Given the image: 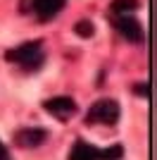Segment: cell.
Returning <instances> with one entry per match:
<instances>
[{
  "label": "cell",
  "instance_id": "30bf717a",
  "mask_svg": "<svg viewBox=\"0 0 157 160\" xmlns=\"http://www.w3.org/2000/svg\"><path fill=\"white\" fill-rule=\"evenodd\" d=\"M93 31H95V27H93V22H88V19H81V22L74 24V33L81 36V38H91Z\"/></svg>",
  "mask_w": 157,
  "mask_h": 160
},
{
  "label": "cell",
  "instance_id": "6da1fadb",
  "mask_svg": "<svg viewBox=\"0 0 157 160\" xmlns=\"http://www.w3.org/2000/svg\"><path fill=\"white\" fill-rule=\"evenodd\" d=\"M5 58L10 62H19L26 69H36V67L43 62V41H29V43H21L19 48H12L7 50Z\"/></svg>",
  "mask_w": 157,
  "mask_h": 160
},
{
  "label": "cell",
  "instance_id": "8fae6325",
  "mask_svg": "<svg viewBox=\"0 0 157 160\" xmlns=\"http://www.w3.org/2000/svg\"><path fill=\"white\" fill-rule=\"evenodd\" d=\"M133 93L140 96V98H148V96H150V91H148V84H136V86H133Z\"/></svg>",
  "mask_w": 157,
  "mask_h": 160
},
{
  "label": "cell",
  "instance_id": "7a4b0ae2",
  "mask_svg": "<svg viewBox=\"0 0 157 160\" xmlns=\"http://www.w3.org/2000/svg\"><path fill=\"white\" fill-rule=\"evenodd\" d=\"M119 120V103L110 98H102L93 103L88 110V122H100V124H114Z\"/></svg>",
  "mask_w": 157,
  "mask_h": 160
},
{
  "label": "cell",
  "instance_id": "277c9868",
  "mask_svg": "<svg viewBox=\"0 0 157 160\" xmlns=\"http://www.w3.org/2000/svg\"><path fill=\"white\" fill-rule=\"evenodd\" d=\"M117 31L131 43H140L143 41V27H140V22L136 17H129V14L117 17Z\"/></svg>",
  "mask_w": 157,
  "mask_h": 160
},
{
  "label": "cell",
  "instance_id": "ba28073f",
  "mask_svg": "<svg viewBox=\"0 0 157 160\" xmlns=\"http://www.w3.org/2000/svg\"><path fill=\"white\" fill-rule=\"evenodd\" d=\"M138 7V0H112V5H110V10L117 17H121V14H126V12H133Z\"/></svg>",
  "mask_w": 157,
  "mask_h": 160
},
{
  "label": "cell",
  "instance_id": "9c48e42d",
  "mask_svg": "<svg viewBox=\"0 0 157 160\" xmlns=\"http://www.w3.org/2000/svg\"><path fill=\"white\" fill-rule=\"evenodd\" d=\"M121 153H124V148L119 146V143H114V146H107L102 151H98V160H119Z\"/></svg>",
  "mask_w": 157,
  "mask_h": 160
},
{
  "label": "cell",
  "instance_id": "52a82bcc",
  "mask_svg": "<svg viewBox=\"0 0 157 160\" xmlns=\"http://www.w3.org/2000/svg\"><path fill=\"white\" fill-rule=\"evenodd\" d=\"M69 160H98V148L86 143V141H76L72 146Z\"/></svg>",
  "mask_w": 157,
  "mask_h": 160
},
{
  "label": "cell",
  "instance_id": "8992f818",
  "mask_svg": "<svg viewBox=\"0 0 157 160\" xmlns=\"http://www.w3.org/2000/svg\"><path fill=\"white\" fill-rule=\"evenodd\" d=\"M64 2H67V0H31L33 12H36V17H38L40 22L52 19V17L64 7Z\"/></svg>",
  "mask_w": 157,
  "mask_h": 160
},
{
  "label": "cell",
  "instance_id": "3957f363",
  "mask_svg": "<svg viewBox=\"0 0 157 160\" xmlns=\"http://www.w3.org/2000/svg\"><path fill=\"white\" fill-rule=\"evenodd\" d=\"M43 108H45L52 117H57V120H62V122H67L69 117H74V112H76V103H74L69 96H55V98L45 100Z\"/></svg>",
  "mask_w": 157,
  "mask_h": 160
},
{
  "label": "cell",
  "instance_id": "5b68a950",
  "mask_svg": "<svg viewBox=\"0 0 157 160\" xmlns=\"http://www.w3.org/2000/svg\"><path fill=\"white\" fill-rule=\"evenodd\" d=\"M45 139H48V132L45 129H38V127H26V129L14 134V141L21 148H38Z\"/></svg>",
  "mask_w": 157,
  "mask_h": 160
},
{
  "label": "cell",
  "instance_id": "7c38bea8",
  "mask_svg": "<svg viewBox=\"0 0 157 160\" xmlns=\"http://www.w3.org/2000/svg\"><path fill=\"white\" fill-rule=\"evenodd\" d=\"M0 160H12V155H10V151H7V146L0 141Z\"/></svg>",
  "mask_w": 157,
  "mask_h": 160
}]
</instances>
